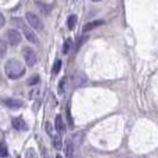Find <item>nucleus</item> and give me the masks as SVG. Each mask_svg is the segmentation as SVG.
<instances>
[{
	"label": "nucleus",
	"mask_w": 158,
	"mask_h": 158,
	"mask_svg": "<svg viewBox=\"0 0 158 158\" xmlns=\"http://www.w3.org/2000/svg\"><path fill=\"white\" fill-rule=\"evenodd\" d=\"M25 67L22 62H19L18 60H8L6 64H5V73L7 75V77H10L11 80H17L19 79L20 76H23L25 74Z\"/></svg>",
	"instance_id": "f257e3e1"
},
{
	"label": "nucleus",
	"mask_w": 158,
	"mask_h": 158,
	"mask_svg": "<svg viewBox=\"0 0 158 158\" xmlns=\"http://www.w3.org/2000/svg\"><path fill=\"white\" fill-rule=\"evenodd\" d=\"M55 127H56V130H57V132H58L60 135H63L64 132H65V124H64L62 115H57V117H56Z\"/></svg>",
	"instance_id": "1a4fd4ad"
},
{
	"label": "nucleus",
	"mask_w": 158,
	"mask_h": 158,
	"mask_svg": "<svg viewBox=\"0 0 158 158\" xmlns=\"http://www.w3.org/2000/svg\"><path fill=\"white\" fill-rule=\"evenodd\" d=\"M62 68V61L61 60H57L55 63H54V67H52V73L54 74H58V71L61 70Z\"/></svg>",
	"instance_id": "f3484780"
},
{
	"label": "nucleus",
	"mask_w": 158,
	"mask_h": 158,
	"mask_svg": "<svg viewBox=\"0 0 158 158\" xmlns=\"http://www.w3.org/2000/svg\"><path fill=\"white\" fill-rule=\"evenodd\" d=\"M7 52V45H6V42L4 40H0V58L5 57Z\"/></svg>",
	"instance_id": "4468645a"
},
{
	"label": "nucleus",
	"mask_w": 158,
	"mask_h": 158,
	"mask_svg": "<svg viewBox=\"0 0 158 158\" xmlns=\"http://www.w3.org/2000/svg\"><path fill=\"white\" fill-rule=\"evenodd\" d=\"M52 143H54V146H55V149L57 150H61L62 149V138L60 137V135H54V138H52Z\"/></svg>",
	"instance_id": "ddd939ff"
},
{
	"label": "nucleus",
	"mask_w": 158,
	"mask_h": 158,
	"mask_svg": "<svg viewBox=\"0 0 158 158\" xmlns=\"http://www.w3.org/2000/svg\"><path fill=\"white\" fill-rule=\"evenodd\" d=\"M22 55H23L24 60H25V62H26L27 65L33 67L35 64L37 63V54L31 48H24L23 51H22Z\"/></svg>",
	"instance_id": "20e7f679"
},
{
	"label": "nucleus",
	"mask_w": 158,
	"mask_h": 158,
	"mask_svg": "<svg viewBox=\"0 0 158 158\" xmlns=\"http://www.w3.org/2000/svg\"><path fill=\"white\" fill-rule=\"evenodd\" d=\"M105 23L103 20H93V22H89L88 24H86L85 26H83V31L87 32V31H92L93 29H95V27H98V26H100V25H102V24Z\"/></svg>",
	"instance_id": "9d476101"
},
{
	"label": "nucleus",
	"mask_w": 158,
	"mask_h": 158,
	"mask_svg": "<svg viewBox=\"0 0 158 158\" xmlns=\"http://www.w3.org/2000/svg\"><path fill=\"white\" fill-rule=\"evenodd\" d=\"M76 22H77V17L75 15H71V16L68 17V20H67V25H68V29L69 30H73L76 25Z\"/></svg>",
	"instance_id": "9b49d317"
},
{
	"label": "nucleus",
	"mask_w": 158,
	"mask_h": 158,
	"mask_svg": "<svg viewBox=\"0 0 158 158\" xmlns=\"http://www.w3.org/2000/svg\"><path fill=\"white\" fill-rule=\"evenodd\" d=\"M5 37H6V40L8 42V44L12 45V47H16L22 42V35L17 30H11V29L7 30Z\"/></svg>",
	"instance_id": "39448f33"
},
{
	"label": "nucleus",
	"mask_w": 158,
	"mask_h": 158,
	"mask_svg": "<svg viewBox=\"0 0 158 158\" xmlns=\"http://www.w3.org/2000/svg\"><path fill=\"white\" fill-rule=\"evenodd\" d=\"M12 126L16 128L17 131H26L27 130V125L25 123V120L22 118H15L12 120Z\"/></svg>",
	"instance_id": "6e6552de"
},
{
	"label": "nucleus",
	"mask_w": 158,
	"mask_h": 158,
	"mask_svg": "<svg viewBox=\"0 0 158 158\" xmlns=\"http://www.w3.org/2000/svg\"><path fill=\"white\" fill-rule=\"evenodd\" d=\"M56 158H62V156H61V155H57V156H56Z\"/></svg>",
	"instance_id": "b1692460"
},
{
	"label": "nucleus",
	"mask_w": 158,
	"mask_h": 158,
	"mask_svg": "<svg viewBox=\"0 0 158 158\" xmlns=\"http://www.w3.org/2000/svg\"><path fill=\"white\" fill-rule=\"evenodd\" d=\"M25 18H26V22L29 23V25H30L31 27H33L35 30L42 31V30L44 29V24L42 22V19H40L37 15H35L33 12H27V13L25 15Z\"/></svg>",
	"instance_id": "7ed1b4c3"
},
{
	"label": "nucleus",
	"mask_w": 158,
	"mask_h": 158,
	"mask_svg": "<svg viewBox=\"0 0 158 158\" xmlns=\"http://www.w3.org/2000/svg\"><path fill=\"white\" fill-rule=\"evenodd\" d=\"M71 48H73V40L71 38H68V40H65V42L63 43V54L64 55H67V54H69V51L71 50Z\"/></svg>",
	"instance_id": "f8f14e48"
},
{
	"label": "nucleus",
	"mask_w": 158,
	"mask_h": 158,
	"mask_svg": "<svg viewBox=\"0 0 158 158\" xmlns=\"http://www.w3.org/2000/svg\"><path fill=\"white\" fill-rule=\"evenodd\" d=\"M0 157L1 158H5L7 157V149L5 146V144L0 140Z\"/></svg>",
	"instance_id": "a211bd4d"
},
{
	"label": "nucleus",
	"mask_w": 158,
	"mask_h": 158,
	"mask_svg": "<svg viewBox=\"0 0 158 158\" xmlns=\"http://www.w3.org/2000/svg\"><path fill=\"white\" fill-rule=\"evenodd\" d=\"M65 155H67L68 158L71 157V155H73V143L67 142V145H65Z\"/></svg>",
	"instance_id": "6ab92c4d"
},
{
	"label": "nucleus",
	"mask_w": 158,
	"mask_h": 158,
	"mask_svg": "<svg viewBox=\"0 0 158 158\" xmlns=\"http://www.w3.org/2000/svg\"><path fill=\"white\" fill-rule=\"evenodd\" d=\"M45 131H47L48 135H50L52 137V126L50 123H45Z\"/></svg>",
	"instance_id": "4be33fe9"
},
{
	"label": "nucleus",
	"mask_w": 158,
	"mask_h": 158,
	"mask_svg": "<svg viewBox=\"0 0 158 158\" xmlns=\"http://www.w3.org/2000/svg\"><path fill=\"white\" fill-rule=\"evenodd\" d=\"M40 81V76H38V75H35V76H32L31 79L27 81V85H30V86H35V85H37Z\"/></svg>",
	"instance_id": "aec40b11"
},
{
	"label": "nucleus",
	"mask_w": 158,
	"mask_h": 158,
	"mask_svg": "<svg viewBox=\"0 0 158 158\" xmlns=\"http://www.w3.org/2000/svg\"><path fill=\"white\" fill-rule=\"evenodd\" d=\"M25 158H38V156H37L36 151L33 150V149H29V150L26 151Z\"/></svg>",
	"instance_id": "412c9836"
},
{
	"label": "nucleus",
	"mask_w": 158,
	"mask_h": 158,
	"mask_svg": "<svg viewBox=\"0 0 158 158\" xmlns=\"http://www.w3.org/2000/svg\"><path fill=\"white\" fill-rule=\"evenodd\" d=\"M37 6L42 10V12H43L44 15H49V13H50V11H51V6H49V5H44V4H42V2H37Z\"/></svg>",
	"instance_id": "dca6fc26"
},
{
	"label": "nucleus",
	"mask_w": 158,
	"mask_h": 158,
	"mask_svg": "<svg viewBox=\"0 0 158 158\" xmlns=\"http://www.w3.org/2000/svg\"><path fill=\"white\" fill-rule=\"evenodd\" d=\"M92 1H95V2H98V1H101V0H92Z\"/></svg>",
	"instance_id": "393cba45"
},
{
	"label": "nucleus",
	"mask_w": 158,
	"mask_h": 158,
	"mask_svg": "<svg viewBox=\"0 0 158 158\" xmlns=\"http://www.w3.org/2000/svg\"><path fill=\"white\" fill-rule=\"evenodd\" d=\"M15 23H16L17 26L22 30V32L24 33V36L26 37V40H29V42H31L33 44H37V43H38V37L36 36V33L32 31L31 27L25 23L22 18H15Z\"/></svg>",
	"instance_id": "f03ea898"
},
{
	"label": "nucleus",
	"mask_w": 158,
	"mask_h": 158,
	"mask_svg": "<svg viewBox=\"0 0 158 158\" xmlns=\"http://www.w3.org/2000/svg\"><path fill=\"white\" fill-rule=\"evenodd\" d=\"M5 23H6V19H5V17L2 16L1 13H0V27H2L4 25H5Z\"/></svg>",
	"instance_id": "5701e85b"
},
{
	"label": "nucleus",
	"mask_w": 158,
	"mask_h": 158,
	"mask_svg": "<svg viewBox=\"0 0 158 158\" xmlns=\"http://www.w3.org/2000/svg\"><path fill=\"white\" fill-rule=\"evenodd\" d=\"M4 103L7 106L8 108H11V110H18V108H20V107L24 106V101L19 100V99H15V98L4 99Z\"/></svg>",
	"instance_id": "423d86ee"
},
{
	"label": "nucleus",
	"mask_w": 158,
	"mask_h": 158,
	"mask_svg": "<svg viewBox=\"0 0 158 158\" xmlns=\"http://www.w3.org/2000/svg\"><path fill=\"white\" fill-rule=\"evenodd\" d=\"M86 82H87V77H86V75L82 74V73L75 74V75L73 76V79H71V83H73V86H74L75 88L83 86Z\"/></svg>",
	"instance_id": "0eeeda50"
},
{
	"label": "nucleus",
	"mask_w": 158,
	"mask_h": 158,
	"mask_svg": "<svg viewBox=\"0 0 158 158\" xmlns=\"http://www.w3.org/2000/svg\"><path fill=\"white\" fill-rule=\"evenodd\" d=\"M65 85H67V80L65 77L60 81V83H58V94H64V92H65Z\"/></svg>",
	"instance_id": "2eb2a0df"
}]
</instances>
